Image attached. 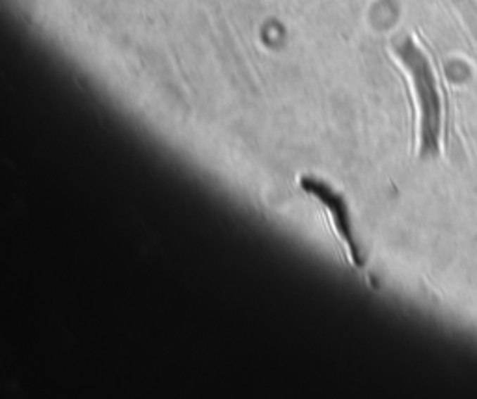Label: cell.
Here are the masks:
<instances>
[{
	"mask_svg": "<svg viewBox=\"0 0 477 399\" xmlns=\"http://www.w3.org/2000/svg\"><path fill=\"white\" fill-rule=\"evenodd\" d=\"M298 185H300V189L304 192H307L310 196L315 198L329 211L336 234H338L341 243L347 246L349 260L355 263V267H364V258H362L360 246H358V241L355 237V229H352V222H350L349 205L345 202L343 194H340L334 186L329 185L326 182L313 176H303L298 179Z\"/></svg>",
	"mask_w": 477,
	"mask_h": 399,
	"instance_id": "obj_2",
	"label": "cell"
},
{
	"mask_svg": "<svg viewBox=\"0 0 477 399\" xmlns=\"http://www.w3.org/2000/svg\"><path fill=\"white\" fill-rule=\"evenodd\" d=\"M393 53L401 62L410 84L418 110V157L431 159L440 153L442 97L436 75L427 54L410 36L393 43Z\"/></svg>",
	"mask_w": 477,
	"mask_h": 399,
	"instance_id": "obj_1",
	"label": "cell"
}]
</instances>
